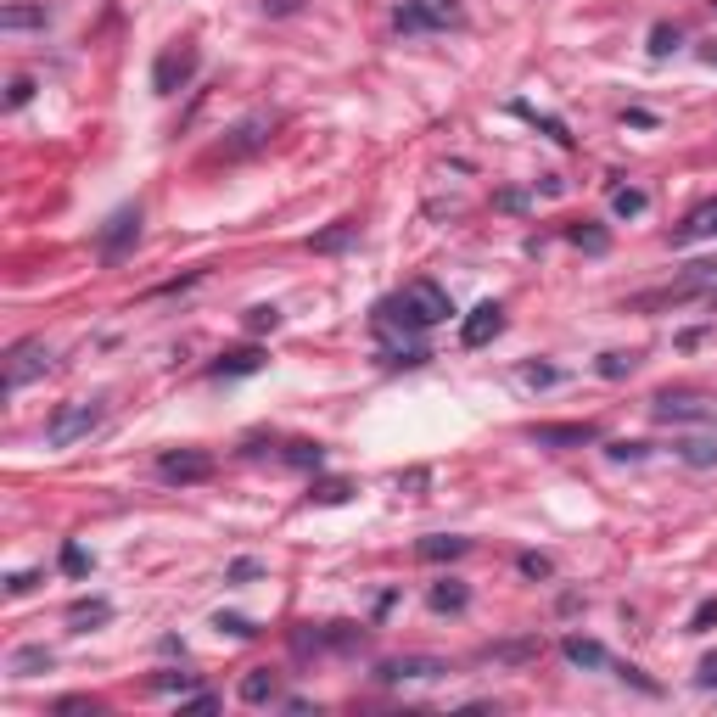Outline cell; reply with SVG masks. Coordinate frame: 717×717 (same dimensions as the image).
I'll list each match as a JSON object with an SVG mask.
<instances>
[{"label":"cell","instance_id":"37","mask_svg":"<svg viewBox=\"0 0 717 717\" xmlns=\"http://www.w3.org/2000/svg\"><path fill=\"white\" fill-rule=\"evenodd\" d=\"M152 689H180V695H185V689H191V673H157Z\"/></svg>","mask_w":717,"mask_h":717},{"label":"cell","instance_id":"31","mask_svg":"<svg viewBox=\"0 0 717 717\" xmlns=\"http://www.w3.org/2000/svg\"><path fill=\"white\" fill-rule=\"evenodd\" d=\"M712 622H717V594H712V600H701V605H695V617H689V633H706Z\"/></svg>","mask_w":717,"mask_h":717},{"label":"cell","instance_id":"33","mask_svg":"<svg viewBox=\"0 0 717 717\" xmlns=\"http://www.w3.org/2000/svg\"><path fill=\"white\" fill-rule=\"evenodd\" d=\"M29 96H34V79H29V73H17V79H12V90H6V107H23Z\"/></svg>","mask_w":717,"mask_h":717},{"label":"cell","instance_id":"45","mask_svg":"<svg viewBox=\"0 0 717 717\" xmlns=\"http://www.w3.org/2000/svg\"><path fill=\"white\" fill-rule=\"evenodd\" d=\"M701 62H706V68H717V40H712V45H701Z\"/></svg>","mask_w":717,"mask_h":717},{"label":"cell","instance_id":"39","mask_svg":"<svg viewBox=\"0 0 717 717\" xmlns=\"http://www.w3.org/2000/svg\"><path fill=\"white\" fill-rule=\"evenodd\" d=\"M521 572H527V577H549V561H544V555H521Z\"/></svg>","mask_w":717,"mask_h":717},{"label":"cell","instance_id":"32","mask_svg":"<svg viewBox=\"0 0 717 717\" xmlns=\"http://www.w3.org/2000/svg\"><path fill=\"white\" fill-rule=\"evenodd\" d=\"M213 628H219V633H236V639H247V633H258V628H253V622H247V617H225V611L213 617Z\"/></svg>","mask_w":717,"mask_h":717},{"label":"cell","instance_id":"43","mask_svg":"<svg viewBox=\"0 0 717 717\" xmlns=\"http://www.w3.org/2000/svg\"><path fill=\"white\" fill-rule=\"evenodd\" d=\"M701 684H717V656L701 661Z\"/></svg>","mask_w":717,"mask_h":717},{"label":"cell","instance_id":"1","mask_svg":"<svg viewBox=\"0 0 717 717\" xmlns=\"http://www.w3.org/2000/svg\"><path fill=\"white\" fill-rule=\"evenodd\" d=\"M454 314L449 292L437 281H409L398 297H387L376 309V325H387V331H432V325H443Z\"/></svg>","mask_w":717,"mask_h":717},{"label":"cell","instance_id":"30","mask_svg":"<svg viewBox=\"0 0 717 717\" xmlns=\"http://www.w3.org/2000/svg\"><path fill=\"white\" fill-rule=\"evenodd\" d=\"M275 325H281V309H247V331H275Z\"/></svg>","mask_w":717,"mask_h":717},{"label":"cell","instance_id":"44","mask_svg":"<svg viewBox=\"0 0 717 717\" xmlns=\"http://www.w3.org/2000/svg\"><path fill=\"white\" fill-rule=\"evenodd\" d=\"M297 0H264V12H292Z\"/></svg>","mask_w":717,"mask_h":717},{"label":"cell","instance_id":"18","mask_svg":"<svg viewBox=\"0 0 717 717\" xmlns=\"http://www.w3.org/2000/svg\"><path fill=\"white\" fill-rule=\"evenodd\" d=\"M45 23H51V12H45V6H6V12H0V29H45Z\"/></svg>","mask_w":717,"mask_h":717},{"label":"cell","instance_id":"40","mask_svg":"<svg viewBox=\"0 0 717 717\" xmlns=\"http://www.w3.org/2000/svg\"><path fill=\"white\" fill-rule=\"evenodd\" d=\"M34 583H40V577H34V572H17V577H12V583H6V594H29V589H34Z\"/></svg>","mask_w":717,"mask_h":717},{"label":"cell","instance_id":"2","mask_svg":"<svg viewBox=\"0 0 717 717\" xmlns=\"http://www.w3.org/2000/svg\"><path fill=\"white\" fill-rule=\"evenodd\" d=\"M404 34H426V29H460L465 23V6L460 0H404L393 17Z\"/></svg>","mask_w":717,"mask_h":717},{"label":"cell","instance_id":"12","mask_svg":"<svg viewBox=\"0 0 717 717\" xmlns=\"http://www.w3.org/2000/svg\"><path fill=\"white\" fill-rule=\"evenodd\" d=\"M706 236H717V197L701 202L695 213H684V225L673 230V247H689V241H706Z\"/></svg>","mask_w":717,"mask_h":717},{"label":"cell","instance_id":"5","mask_svg":"<svg viewBox=\"0 0 717 717\" xmlns=\"http://www.w3.org/2000/svg\"><path fill=\"white\" fill-rule=\"evenodd\" d=\"M650 415H656V421H717V398H706V393H661L656 404H650Z\"/></svg>","mask_w":717,"mask_h":717},{"label":"cell","instance_id":"13","mask_svg":"<svg viewBox=\"0 0 717 717\" xmlns=\"http://www.w3.org/2000/svg\"><path fill=\"white\" fill-rule=\"evenodd\" d=\"M236 695H241L247 706H269L275 695H281V678L269 673V667H253V673L241 678V689H236Z\"/></svg>","mask_w":717,"mask_h":717},{"label":"cell","instance_id":"36","mask_svg":"<svg viewBox=\"0 0 717 717\" xmlns=\"http://www.w3.org/2000/svg\"><path fill=\"white\" fill-rule=\"evenodd\" d=\"M62 566H68L73 577H79V572H90V561H85V549H79V544H68V549H62Z\"/></svg>","mask_w":717,"mask_h":717},{"label":"cell","instance_id":"14","mask_svg":"<svg viewBox=\"0 0 717 717\" xmlns=\"http://www.w3.org/2000/svg\"><path fill=\"white\" fill-rule=\"evenodd\" d=\"M264 135H269V118H247V124H236V129H230V141H225V157L258 152V146H264Z\"/></svg>","mask_w":717,"mask_h":717},{"label":"cell","instance_id":"8","mask_svg":"<svg viewBox=\"0 0 717 717\" xmlns=\"http://www.w3.org/2000/svg\"><path fill=\"white\" fill-rule=\"evenodd\" d=\"M527 437H533L538 449H583V443H594V437H600V426H594V421H566V426H527Z\"/></svg>","mask_w":717,"mask_h":717},{"label":"cell","instance_id":"7","mask_svg":"<svg viewBox=\"0 0 717 717\" xmlns=\"http://www.w3.org/2000/svg\"><path fill=\"white\" fill-rule=\"evenodd\" d=\"M449 673V661L443 656H393L381 661V678L387 684H426V678H443Z\"/></svg>","mask_w":717,"mask_h":717},{"label":"cell","instance_id":"25","mask_svg":"<svg viewBox=\"0 0 717 717\" xmlns=\"http://www.w3.org/2000/svg\"><path fill=\"white\" fill-rule=\"evenodd\" d=\"M325 449L320 443H286V465H303V471H320Z\"/></svg>","mask_w":717,"mask_h":717},{"label":"cell","instance_id":"23","mask_svg":"<svg viewBox=\"0 0 717 717\" xmlns=\"http://www.w3.org/2000/svg\"><path fill=\"white\" fill-rule=\"evenodd\" d=\"M538 656V639H521V645H488L482 661H533Z\"/></svg>","mask_w":717,"mask_h":717},{"label":"cell","instance_id":"42","mask_svg":"<svg viewBox=\"0 0 717 717\" xmlns=\"http://www.w3.org/2000/svg\"><path fill=\"white\" fill-rule=\"evenodd\" d=\"M185 706H191V712H213L219 701H213V695H185Z\"/></svg>","mask_w":717,"mask_h":717},{"label":"cell","instance_id":"22","mask_svg":"<svg viewBox=\"0 0 717 717\" xmlns=\"http://www.w3.org/2000/svg\"><path fill=\"white\" fill-rule=\"evenodd\" d=\"M107 617H113V605H107V600H79V605L68 611L73 628H90V622H107Z\"/></svg>","mask_w":717,"mask_h":717},{"label":"cell","instance_id":"6","mask_svg":"<svg viewBox=\"0 0 717 717\" xmlns=\"http://www.w3.org/2000/svg\"><path fill=\"white\" fill-rule=\"evenodd\" d=\"M157 477L163 482H208L213 477V454H202V449H180V454H163L157 460Z\"/></svg>","mask_w":717,"mask_h":717},{"label":"cell","instance_id":"15","mask_svg":"<svg viewBox=\"0 0 717 717\" xmlns=\"http://www.w3.org/2000/svg\"><path fill=\"white\" fill-rule=\"evenodd\" d=\"M465 549H471V538H454V533H432V538H421V544H415V555H421V561H460Z\"/></svg>","mask_w":717,"mask_h":717},{"label":"cell","instance_id":"27","mask_svg":"<svg viewBox=\"0 0 717 717\" xmlns=\"http://www.w3.org/2000/svg\"><path fill=\"white\" fill-rule=\"evenodd\" d=\"M633 365H639L633 353H605V359H600V376H605V381H622V376H633Z\"/></svg>","mask_w":717,"mask_h":717},{"label":"cell","instance_id":"26","mask_svg":"<svg viewBox=\"0 0 717 717\" xmlns=\"http://www.w3.org/2000/svg\"><path fill=\"white\" fill-rule=\"evenodd\" d=\"M348 482H342V477H331V482H314V493H309V499H314V505H342V499H348Z\"/></svg>","mask_w":717,"mask_h":717},{"label":"cell","instance_id":"3","mask_svg":"<svg viewBox=\"0 0 717 717\" xmlns=\"http://www.w3.org/2000/svg\"><path fill=\"white\" fill-rule=\"evenodd\" d=\"M96 426H101V398H85V404H62L57 415H51V426H45V443H51V449H68V443L90 437Z\"/></svg>","mask_w":717,"mask_h":717},{"label":"cell","instance_id":"16","mask_svg":"<svg viewBox=\"0 0 717 717\" xmlns=\"http://www.w3.org/2000/svg\"><path fill=\"white\" fill-rule=\"evenodd\" d=\"M561 656L572 661V667H617V661H611V650H605L600 639H566Z\"/></svg>","mask_w":717,"mask_h":717},{"label":"cell","instance_id":"24","mask_svg":"<svg viewBox=\"0 0 717 717\" xmlns=\"http://www.w3.org/2000/svg\"><path fill=\"white\" fill-rule=\"evenodd\" d=\"M465 600H471V594H465L460 583H432V611H465Z\"/></svg>","mask_w":717,"mask_h":717},{"label":"cell","instance_id":"29","mask_svg":"<svg viewBox=\"0 0 717 717\" xmlns=\"http://www.w3.org/2000/svg\"><path fill=\"white\" fill-rule=\"evenodd\" d=\"M572 241L583 247V253H605V247H611V241H605V230H594V225H577Z\"/></svg>","mask_w":717,"mask_h":717},{"label":"cell","instance_id":"34","mask_svg":"<svg viewBox=\"0 0 717 717\" xmlns=\"http://www.w3.org/2000/svg\"><path fill=\"white\" fill-rule=\"evenodd\" d=\"M673 45H678V29H667V23H661V29L650 34V51H656V57H667Z\"/></svg>","mask_w":717,"mask_h":717},{"label":"cell","instance_id":"38","mask_svg":"<svg viewBox=\"0 0 717 717\" xmlns=\"http://www.w3.org/2000/svg\"><path fill=\"white\" fill-rule=\"evenodd\" d=\"M611 460H645V443H611Z\"/></svg>","mask_w":717,"mask_h":717},{"label":"cell","instance_id":"11","mask_svg":"<svg viewBox=\"0 0 717 717\" xmlns=\"http://www.w3.org/2000/svg\"><path fill=\"white\" fill-rule=\"evenodd\" d=\"M141 236V208H118L113 219H107V230H101V258H124V247Z\"/></svg>","mask_w":717,"mask_h":717},{"label":"cell","instance_id":"17","mask_svg":"<svg viewBox=\"0 0 717 717\" xmlns=\"http://www.w3.org/2000/svg\"><path fill=\"white\" fill-rule=\"evenodd\" d=\"M253 370H264V353L258 348H236V353H225V359L213 365V376H253Z\"/></svg>","mask_w":717,"mask_h":717},{"label":"cell","instance_id":"41","mask_svg":"<svg viewBox=\"0 0 717 717\" xmlns=\"http://www.w3.org/2000/svg\"><path fill=\"white\" fill-rule=\"evenodd\" d=\"M247 577H258V561H236L230 566V583H247Z\"/></svg>","mask_w":717,"mask_h":717},{"label":"cell","instance_id":"9","mask_svg":"<svg viewBox=\"0 0 717 717\" xmlns=\"http://www.w3.org/2000/svg\"><path fill=\"white\" fill-rule=\"evenodd\" d=\"M45 365H51V348L45 342H17L12 348V365H6V387H29L34 376H45Z\"/></svg>","mask_w":717,"mask_h":717},{"label":"cell","instance_id":"21","mask_svg":"<svg viewBox=\"0 0 717 717\" xmlns=\"http://www.w3.org/2000/svg\"><path fill=\"white\" fill-rule=\"evenodd\" d=\"M353 230H359V225H348V219H342V225L320 230V236H314L309 247H314V253H342V247H348V241H353Z\"/></svg>","mask_w":717,"mask_h":717},{"label":"cell","instance_id":"28","mask_svg":"<svg viewBox=\"0 0 717 717\" xmlns=\"http://www.w3.org/2000/svg\"><path fill=\"white\" fill-rule=\"evenodd\" d=\"M645 191H633V185H628V191H617V197H611V208H617L622 213V219H633V213H645Z\"/></svg>","mask_w":717,"mask_h":717},{"label":"cell","instance_id":"4","mask_svg":"<svg viewBox=\"0 0 717 717\" xmlns=\"http://www.w3.org/2000/svg\"><path fill=\"white\" fill-rule=\"evenodd\" d=\"M191 73H197V45H174V51H163L152 68V90L157 96H174L180 85H191Z\"/></svg>","mask_w":717,"mask_h":717},{"label":"cell","instance_id":"20","mask_svg":"<svg viewBox=\"0 0 717 717\" xmlns=\"http://www.w3.org/2000/svg\"><path fill=\"white\" fill-rule=\"evenodd\" d=\"M45 667H51V650L45 645H29L12 656V678H34V673H45Z\"/></svg>","mask_w":717,"mask_h":717},{"label":"cell","instance_id":"10","mask_svg":"<svg viewBox=\"0 0 717 717\" xmlns=\"http://www.w3.org/2000/svg\"><path fill=\"white\" fill-rule=\"evenodd\" d=\"M499 331H505V309H499V303H477V309L465 314V325H460V342L465 348H488Z\"/></svg>","mask_w":717,"mask_h":717},{"label":"cell","instance_id":"35","mask_svg":"<svg viewBox=\"0 0 717 717\" xmlns=\"http://www.w3.org/2000/svg\"><path fill=\"white\" fill-rule=\"evenodd\" d=\"M521 381H527V387H549V381H561V370H544V365H527V370H521Z\"/></svg>","mask_w":717,"mask_h":717},{"label":"cell","instance_id":"19","mask_svg":"<svg viewBox=\"0 0 717 717\" xmlns=\"http://www.w3.org/2000/svg\"><path fill=\"white\" fill-rule=\"evenodd\" d=\"M678 460L695 465V471H706V465H717V443L712 437H684V443H678Z\"/></svg>","mask_w":717,"mask_h":717}]
</instances>
